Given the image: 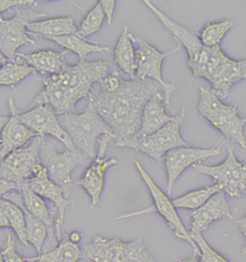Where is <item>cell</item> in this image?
<instances>
[{"mask_svg":"<svg viewBox=\"0 0 246 262\" xmlns=\"http://www.w3.org/2000/svg\"><path fill=\"white\" fill-rule=\"evenodd\" d=\"M143 3L174 36L176 41L184 46L188 56L187 66L193 77L208 80L212 90L220 100H226L229 96L230 90L236 83L246 80V58L241 60L232 59L220 47H207L202 45L198 36L164 14L149 0H144Z\"/></svg>","mask_w":246,"mask_h":262,"instance_id":"6da1fadb","label":"cell"},{"mask_svg":"<svg viewBox=\"0 0 246 262\" xmlns=\"http://www.w3.org/2000/svg\"><path fill=\"white\" fill-rule=\"evenodd\" d=\"M159 91L164 89L156 81L150 79H130L123 80L122 86L116 93L107 94L101 90L91 93L89 105L104 118L117 144L138 135L145 103Z\"/></svg>","mask_w":246,"mask_h":262,"instance_id":"7a4b0ae2","label":"cell"},{"mask_svg":"<svg viewBox=\"0 0 246 262\" xmlns=\"http://www.w3.org/2000/svg\"><path fill=\"white\" fill-rule=\"evenodd\" d=\"M106 75L108 66L104 60L78 62L60 74L46 78L43 88L31 105H48L58 116L72 114L79 100L90 96L94 83H100Z\"/></svg>","mask_w":246,"mask_h":262,"instance_id":"3957f363","label":"cell"},{"mask_svg":"<svg viewBox=\"0 0 246 262\" xmlns=\"http://www.w3.org/2000/svg\"><path fill=\"white\" fill-rule=\"evenodd\" d=\"M198 112L212 126L217 128L224 138L238 143L241 148H246L244 127L246 117H240L238 106L224 103L213 90L205 86L198 89Z\"/></svg>","mask_w":246,"mask_h":262,"instance_id":"277c9868","label":"cell"},{"mask_svg":"<svg viewBox=\"0 0 246 262\" xmlns=\"http://www.w3.org/2000/svg\"><path fill=\"white\" fill-rule=\"evenodd\" d=\"M60 124L71 137L73 144L89 159L96 158V143L100 137L112 136V130L104 118L93 106H87L80 114H64L58 116Z\"/></svg>","mask_w":246,"mask_h":262,"instance_id":"5b68a950","label":"cell"},{"mask_svg":"<svg viewBox=\"0 0 246 262\" xmlns=\"http://www.w3.org/2000/svg\"><path fill=\"white\" fill-rule=\"evenodd\" d=\"M83 255L93 262H158L141 236L130 242L118 237L95 235L89 245H85Z\"/></svg>","mask_w":246,"mask_h":262,"instance_id":"8992f818","label":"cell"},{"mask_svg":"<svg viewBox=\"0 0 246 262\" xmlns=\"http://www.w3.org/2000/svg\"><path fill=\"white\" fill-rule=\"evenodd\" d=\"M186 117V110L182 108L174 120L169 122L166 126L160 128L153 135L144 137V138H135L129 141L117 143L118 148H129L133 150L141 151L143 154H147L151 159L156 161H163L165 159L166 154L170 150L181 147H191L187 142L182 139L180 135V129Z\"/></svg>","mask_w":246,"mask_h":262,"instance_id":"52a82bcc","label":"cell"},{"mask_svg":"<svg viewBox=\"0 0 246 262\" xmlns=\"http://www.w3.org/2000/svg\"><path fill=\"white\" fill-rule=\"evenodd\" d=\"M46 16L43 13H38L32 8L17 9L14 17L4 19L0 17V51L10 62L17 59V50L27 43L35 45L36 39L31 38V33L27 30L29 24L39 21Z\"/></svg>","mask_w":246,"mask_h":262,"instance_id":"ba28073f","label":"cell"},{"mask_svg":"<svg viewBox=\"0 0 246 262\" xmlns=\"http://www.w3.org/2000/svg\"><path fill=\"white\" fill-rule=\"evenodd\" d=\"M44 137H36L25 147L16 149L2 160L0 165V180L13 182L20 186L38 175L44 166L39 160V149Z\"/></svg>","mask_w":246,"mask_h":262,"instance_id":"9c48e42d","label":"cell"},{"mask_svg":"<svg viewBox=\"0 0 246 262\" xmlns=\"http://www.w3.org/2000/svg\"><path fill=\"white\" fill-rule=\"evenodd\" d=\"M39 160L54 184L68 190L73 184V170L79 165L89 163L91 159L79 150L57 151L53 142L43 138L39 149Z\"/></svg>","mask_w":246,"mask_h":262,"instance_id":"30bf717a","label":"cell"},{"mask_svg":"<svg viewBox=\"0 0 246 262\" xmlns=\"http://www.w3.org/2000/svg\"><path fill=\"white\" fill-rule=\"evenodd\" d=\"M135 166L137 172L139 173L143 182L147 185L148 190H149L151 200H153L154 209L165 219V222L168 223L169 228L171 229L172 233H174V235L176 237H178V239L184 240V242L191 244L193 248L194 255H198V248H197L196 244H194L192 240V237H191L190 231H187L184 223H182L181 218L178 217L177 212H176V207L174 206V203H172V201L169 199L168 194L164 193V192L160 190L159 186L155 184V181L151 179V176L148 173L147 170L143 167V165L138 160H135Z\"/></svg>","mask_w":246,"mask_h":262,"instance_id":"8fae6325","label":"cell"},{"mask_svg":"<svg viewBox=\"0 0 246 262\" xmlns=\"http://www.w3.org/2000/svg\"><path fill=\"white\" fill-rule=\"evenodd\" d=\"M194 170L214 180L223 187V192L232 197H239L246 190V163L236 159L232 148H228V157L219 165H194Z\"/></svg>","mask_w":246,"mask_h":262,"instance_id":"7c38bea8","label":"cell"},{"mask_svg":"<svg viewBox=\"0 0 246 262\" xmlns=\"http://www.w3.org/2000/svg\"><path fill=\"white\" fill-rule=\"evenodd\" d=\"M137 43H138V50H137V72H136V79H150V80L156 81L163 86L164 95H165V102L166 106L170 105V100H171V95L175 90V84L166 83L163 79L162 75V67L163 62L168 56H171L177 52L180 48L176 47L175 50L165 52H159L155 47L148 43L147 41L141 37L136 38Z\"/></svg>","mask_w":246,"mask_h":262,"instance_id":"4fadbf2b","label":"cell"},{"mask_svg":"<svg viewBox=\"0 0 246 262\" xmlns=\"http://www.w3.org/2000/svg\"><path fill=\"white\" fill-rule=\"evenodd\" d=\"M17 117L21 123L25 124L36 133V136H51L65 145L68 150H78L73 144L71 137L60 124L58 115L48 105L33 106L25 112L17 111Z\"/></svg>","mask_w":246,"mask_h":262,"instance_id":"5bb4252c","label":"cell"},{"mask_svg":"<svg viewBox=\"0 0 246 262\" xmlns=\"http://www.w3.org/2000/svg\"><path fill=\"white\" fill-rule=\"evenodd\" d=\"M112 141H114L112 136L101 137L99 144V153H97L95 159L91 161L86 171L84 172L83 178L77 182V185L83 187L89 194L91 200V209H94L99 205L100 199H101L106 171L118 163L117 159H114V158H111V159H106L105 158L108 144Z\"/></svg>","mask_w":246,"mask_h":262,"instance_id":"9a60e30c","label":"cell"},{"mask_svg":"<svg viewBox=\"0 0 246 262\" xmlns=\"http://www.w3.org/2000/svg\"><path fill=\"white\" fill-rule=\"evenodd\" d=\"M220 154V148L202 149L192 147H181L170 150L166 154L165 167L168 173V193H171L176 180L181 176V173L190 166L197 165L208 158L217 157Z\"/></svg>","mask_w":246,"mask_h":262,"instance_id":"2e32d148","label":"cell"},{"mask_svg":"<svg viewBox=\"0 0 246 262\" xmlns=\"http://www.w3.org/2000/svg\"><path fill=\"white\" fill-rule=\"evenodd\" d=\"M26 184L29 185V187L31 188L33 192L39 194L42 199H47L56 205L57 209H58V217L54 221V236L57 237V240L60 242L63 239L62 236V227L63 222H64V214L66 208L72 203L71 200L65 199L64 197V188H62L60 186L54 184L52 180L48 176L47 170L46 167L42 170L38 175H36L35 178H32L29 181H26Z\"/></svg>","mask_w":246,"mask_h":262,"instance_id":"e0dca14e","label":"cell"},{"mask_svg":"<svg viewBox=\"0 0 246 262\" xmlns=\"http://www.w3.org/2000/svg\"><path fill=\"white\" fill-rule=\"evenodd\" d=\"M10 106V116L5 118V124L2 129V142H0V159L4 160L9 154L13 153L16 149L25 147L33 138H36V133L21 123L17 117V110L15 107L14 100L9 99Z\"/></svg>","mask_w":246,"mask_h":262,"instance_id":"ac0fdd59","label":"cell"},{"mask_svg":"<svg viewBox=\"0 0 246 262\" xmlns=\"http://www.w3.org/2000/svg\"><path fill=\"white\" fill-rule=\"evenodd\" d=\"M192 223H191V233H203L208 229V227L215 221L228 218L233 219L232 209L226 199V193L223 191L214 194L207 203H205L198 209H194L191 213Z\"/></svg>","mask_w":246,"mask_h":262,"instance_id":"d6986e66","label":"cell"},{"mask_svg":"<svg viewBox=\"0 0 246 262\" xmlns=\"http://www.w3.org/2000/svg\"><path fill=\"white\" fill-rule=\"evenodd\" d=\"M2 199L11 201L13 203H16V205L24 207L27 212L31 213L36 218L41 219L47 225L51 233H52V237H54L53 228L56 219H53L52 214L48 211L43 199L39 194L36 193V192H33L26 182L20 186L19 191L9 192L5 196H3Z\"/></svg>","mask_w":246,"mask_h":262,"instance_id":"ffe728a7","label":"cell"},{"mask_svg":"<svg viewBox=\"0 0 246 262\" xmlns=\"http://www.w3.org/2000/svg\"><path fill=\"white\" fill-rule=\"evenodd\" d=\"M165 106L166 102L164 91H159L150 97L149 101L145 103V107L143 110L141 129L136 137L144 138V137L153 135L160 128L166 126L169 122L174 120L175 116L166 114Z\"/></svg>","mask_w":246,"mask_h":262,"instance_id":"44dd1931","label":"cell"},{"mask_svg":"<svg viewBox=\"0 0 246 262\" xmlns=\"http://www.w3.org/2000/svg\"><path fill=\"white\" fill-rule=\"evenodd\" d=\"M65 53L56 52L52 50H41L32 53H19L17 59L25 60L26 64L32 67L37 73L41 74L57 75L60 74L68 68V63L64 59Z\"/></svg>","mask_w":246,"mask_h":262,"instance_id":"7402d4cb","label":"cell"},{"mask_svg":"<svg viewBox=\"0 0 246 262\" xmlns=\"http://www.w3.org/2000/svg\"><path fill=\"white\" fill-rule=\"evenodd\" d=\"M27 30L31 35H39L48 39L62 37V36L77 35L78 33L75 21L69 15L68 16L51 17V19L35 21V23L29 24Z\"/></svg>","mask_w":246,"mask_h":262,"instance_id":"603a6c76","label":"cell"},{"mask_svg":"<svg viewBox=\"0 0 246 262\" xmlns=\"http://www.w3.org/2000/svg\"><path fill=\"white\" fill-rule=\"evenodd\" d=\"M135 41L132 33L124 27L114 50V59L120 69L132 79H136L137 72V51L135 50Z\"/></svg>","mask_w":246,"mask_h":262,"instance_id":"cb8c5ba5","label":"cell"},{"mask_svg":"<svg viewBox=\"0 0 246 262\" xmlns=\"http://www.w3.org/2000/svg\"><path fill=\"white\" fill-rule=\"evenodd\" d=\"M0 227H10L15 231L16 236L19 237L23 245L29 246V240L26 235V218L25 212L11 201L5 199L0 200Z\"/></svg>","mask_w":246,"mask_h":262,"instance_id":"d4e9b609","label":"cell"},{"mask_svg":"<svg viewBox=\"0 0 246 262\" xmlns=\"http://www.w3.org/2000/svg\"><path fill=\"white\" fill-rule=\"evenodd\" d=\"M83 256V250L78 244L72 243L68 237H63L53 250L42 252L35 257H27V262H78Z\"/></svg>","mask_w":246,"mask_h":262,"instance_id":"484cf974","label":"cell"},{"mask_svg":"<svg viewBox=\"0 0 246 262\" xmlns=\"http://www.w3.org/2000/svg\"><path fill=\"white\" fill-rule=\"evenodd\" d=\"M52 41L56 42L57 45L60 46L64 50L73 52L79 58V62H84L85 58L89 56L90 53H95V52H110L111 48L108 46H100L89 43L85 39L79 37L78 35H69L62 36V37H53L51 38Z\"/></svg>","mask_w":246,"mask_h":262,"instance_id":"4316f807","label":"cell"},{"mask_svg":"<svg viewBox=\"0 0 246 262\" xmlns=\"http://www.w3.org/2000/svg\"><path fill=\"white\" fill-rule=\"evenodd\" d=\"M223 191V187L219 184H214L207 187L198 188V190H193L187 193L182 194L177 199L172 200V203L176 208H185V209H198L205 203H207L214 194L219 193Z\"/></svg>","mask_w":246,"mask_h":262,"instance_id":"83f0119b","label":"cell"},{"mask_svg":"<svg viewBox=\"0 0 246 262\" xmlns=\"http://www.w3.org/2000/svg\"><path fill=\"white\" fill-rule=\"evenodd\" d=\"M21 208H23L24 212H25L27 240H29L30 244H32L33 248L36 249V251H37L38 254H42L44 240L46 237H47V234L48 231H50V229H48L47 225H46L41 219L36 218L35 215L31 214V213L27 212L24 207H21Z\"/></svg>","mask_w":246,"mask_h":262,"instance_id":"f1b7e54d","label":"cell"},{"mask_svg":"<svg viewBox=\"0 0 246 262\" xmlns=\"http://www.w3.org/2000/svg\"><path fill=\"white\" fill-rule=\"evenodd\" d=\"M234 26L233 20H223L209 23L201 30L199 41L207 47H220L221 39L227 35L228 31Z\"/></svg>","mask_w":246,"mask_h":262,"instance_id":"f546056e","label":"cell"},{"mask_svg":"<svg viewBox=\"0 0 246 262\" xmlns=\"http://www.w3.org/2000/svg\"><path fill=\"white\" fill-rule=\"evenodd\" d=\"M33 73H36V71L29 64L8 62L2 66V69H0V85L2 86H15Z\"/></svg>","mask_w":246,"mask_h":262,"instance_id":"4dcf8cb0","label":"cell"},{"mask_svg":"<svg viewBox=\"0 0 246 262\" xmlns=\"http://www.w3.org/2000/svg\"><path fill=\"white\" fill-rule=\"evenodd\" d=\"M105 19H106L105 13L104 10H102L101 4H100L99 2L95 7L91 8L89 13L84 16L83 21H81V24L78 27L77 35L83 39L87 38L89 36L94 35V33L97 32L100 29H101Z\"/></svg>","mask_w":246,"mask_h":262,"instance_id":"1f68e13d","label":"cell"},{"mask_svg":"<svg viewBox=\"0 0 246 262\" xmlns=\"http://www.w3.org/2000/svg\"><path fill=\"white\" fill-rule=\"evenodd\" d=\"M192 240L199 251V262H229L224 256L217 252L209 244L206 242L202 233H191Z\"/></svg>","mask_w":246,"mask_h":262,"instance_id":"d6a6232c","label":"cell"},{"mask_svg":"<svg viewBox=\"0 0 246 262\" xmlns=\"http://www.w3.org/2000/svg\"><path fill=\"white\" fill-rule=\"evenodd\" d=\"M0 262H27L26 258L20 257L15 249V243L11 235H8L5 242V248L2 250L0 254Z\"/></svg>","mask_w":246,"mask_h":262,"instance_id":"836d02e7","label":"cell"},{"mask_svg":"<svg viewBox=\"0 0 246 262\" xmlns=\"http://www.w3.org/2000/svg\"><path fill=\"white\" fill-rule=\"evenodd\" d=\"M123 79L118 75V73H114V74H108L100 81V90L102 93L112 94L116 93L117 90H120V88L122 86Z\"/></svg>","mask_w":246,"mask_h":262,"instance_id":"e575fe53","label":"cell"},{"mask_svg":"<svg viewBox=\"0 0 246 262\" xmlns=\"http://www.w3.org/2000/svg\"><path fill=\"white\" fill-rule=\"evenodd\" d=\"M39 2L37 0H2L0 2V10L5 11L11 8H32L37 5Z\"/></svg>","mask_w":246,"mask_h":262,"instance_id":"d590c367","label":"cell"},{"mask_svg":"<svg viewBox=\"0 0 246 262\" xmlns=\"http://www.w3.org/2000/svg\"><path fill=\"white\" fill-rule=\"evenodd\" d=\"M100 4H101L106 19H107L108 26H111L112 20H114V11H115V5H116V2H115V0H101V2H100Z\"/></svg>","mask_w":246,"mask_h":262,"instance_id":"8d00e7d4","label":"cell"},{"mask_svg":"<svg viewBox=\"0 0 246 262\" xmlns=\"http://www.w3.org/2000/svg\"><path fill=\"white\" fill-rule=\"evenodd\" d=\"M236 224H238L240 231H241L242 235H244L245 239H246V214L244 215V217L239 218L238 221H236ZM241 254L242 255H246V244H245V246L241 250Z\"/></svg>","mask_w":246,"mask_h":262,"instance_id":"74e56055","label":"cell"},{"mask_svg":"<svg viewBox=\"0 0 246 262\" xmlns=\"http://www.w3.org/2000/svg\"><path fill=\"white\" fill-rule=\"evenodd\" d=\"M66 237H68V239L71 240L72 243H74V244H78L81 240L80 233H78V231H72V233L69 234V235L66 236Z\"/></svg>","mask_w":246,"mask_h":262,"instance_id":"f35d334b","label":"cell"},{"mask_svg":"<svg viewBox=\"0 0 246 262\" xmlns=\"http://www.w3.org/2000/svg\"><path fill=\"white\" fill-rule=\"evenodd\" d=\"M176 262H199V261L196 258V255H193L192 257L185 258V260H178V261H176Z\"/></svg>","mask_w":246,"mask_h":262,"instance_id":"ab89813d","label":"cell"},{"mask_svg":"<svg viewBox=\"0 0 246 262\" xmlns=\"http://www.w3.org/2000/svg\"><path fill=\"white\" fill-rule=\"evenodd\" d=\"M244 193H245V194H246V190H245V191H244Z\"/></svg>","mask_w":246,"mask_h":262,"instance_id":"60d3db41","label":"cell"}]
</instances>
